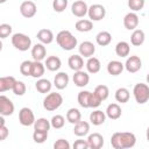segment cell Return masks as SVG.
Instances as JSON below:
<instances>
[{
	"label": "cell",
	"instance_id": "cell-41",
	"mask_svg": "<svg viewBox=\"0 0 149 149\" xmlns=\"http://www.w3.org/2000/svg\"><path fill=\"white\" fill-rule=\"evenodd\" d=\"M14 92L15 95H23L27 91V87H26V84L21 80H16V83L14 84V87L12 90Z\"/></svg>",
	"mask_w": 149,
	"mask_h": 149
},
{
	"label": "cell",
	"instance_id": "cell-38",
	"mask_svg": "<svg viewBox=\"0 0 149 149\" xmlns=\"http://www.w3.org/2000/svg\"><path fill=\"white\" fill-rule=\"evenodd\" d=\"M50 123H51V127L55 128V129H61L64 127L65 125V119L63 115H59V114H56L51 118L50 120Z\"/></svg>",
	"mask_w": 149,
	"mask_h": 149
},
{
	"label": "cell",
	"instance_id": "cell-1",
	"mask_svg": "<svg viewBox=\"0 0 149 149\" xmlns=\"http://www.w3.org/2000/svg\"><path fill=\"white\" fill-rule=\"evenodd\" d=\"M136 143V137L129 132H116L111 137V144L114 149L133 148Z\"/></svg>",
	"mask_w": 149,
	"mask_h": 149
},
{
	"label": "cell",
	"instance_id": "cell-2",
	"mask_svg": "<svg viewBox=\"0 0 149 149\" xmlns=\"http://www.w3.org/2000/svg\"><path fill=\"white\" fill-rule=\"evenodd\" d=\"M56 42L57 44L65 51H70V50H73L77 44H78V41L77 38L71 34V31L69 30H61L57 35H56Z\"/></svg>",
	"mask_w": 149,
	"mask_h": 149
},
{
	"label": "cell",
	"instance_id": "cell-9",
	"mask_svg": "<svg viewBox=\"0 0 149 149\" xmlns=\"http://www.w3.org/2000/svg\"><path fill=\"white\" fill-rule=\"evenodd\" d=\"M14 104L6 95H0V114L3 116H9L14 113Z\"/></svg>",
	"mask_w": 149,
	"mask_h": 149
},
{
	"label": "cell",
	"instance_id": "cell-49",
	"mask_svg": "<svg viewBox=\"0 0 149 149\" xmlns=\"http://www.w3.org/2000/svg\"><path fill=\"white\" fill-rule=\"evenodd\" d=\"M146 79H147V83H148V84H149V73H148V74H147V77H146Z\"/></svg>",
	"mask_w": 149,
	"mask_h": 149
},
{
	"label": "cell",
	"instance_id": "cell-36",
	"mask_svg": "<svg viewBox=\"0 0 149 149\" xmlns=\"http://www.w3.org/2000/svg\"><path fill=\"white\" fill-rule=\"evenodd\" d=\"M93 93H94L101 101H104V100H106V99L108 98V95H109V90H108V86L101 84V85H98V86L94 88Z\"/></svg>",
	"mask_w": 149,
	"mask_h": 149
},
{
	"label": "cell",
	"instance_id": "cell-17",
	"mask_svg": "<svg viewBox=\"0 0 149 149\" xmlns=\"http://www.w3.org/2000/svg\"><path fill=\"white\" fill-rule=\"evenodd\" d=\"M69 76L66 72H58L54 78V85L57 90H64L69 84Z\"/></svg>",
	"mask_w": 149,
	"mask_h": 149
},
{
	"label": "cell",
	"instance_id": "cell-48",
	"mask_svg": "<svg viewBox=\"0 0 149 149\" xmlns=\"http://www.w3.org/2000/svg\"><path fill=\"white\" fill-rule=\"evenodd\" d=\"M146 136H147V141L149 142V127L147 128V132H146Z\"/></svg>",
	"mask_w": 149,
	"mask_h": 149
},
{
	"label": "cell",
	"instance_id": "cell-40",
	"mask_svg": "<svg viewBox=\"0 0 149 149\" xmlns=\"http://www.w3.org/2000/svg\"><path fill=\"white\" fill-rule=\"evenodd\" d=\"M31 66H33V62L31 61H23L20 65V72L23 76H31Z\"/></svg>",
	"mask_w": 149,
	"mask_h": 149
},
{
	"label": "cell",
	"instance_id": "cell-30",
	"mask_svg": "<svg viewBox=\"0 0 149 149\" xmlns=\"http://www.w3.org/2000/svg\"><path fill=\"white\" fill-rule=\"evenodd\" d=\"M129 52H130L129 43H127L126 41L118 42V44L115 45V54L119 57H127V56H129Z\"/></svg>",
	"mask_w": 149,
	"mask_h": 149
},
{
	"label": "cell",
	"instance_id": "cell-44",
	"mask_svg": "<svg viewBox=\"0 0 149 149\" xmlns=\"http://www.w3.org/2000/svg\"><path fill=\"white\" fill-rule=\"evenodd\" d=\"M12 34V26L8 23H2L0 24V37L3 40L6 37H8Z\"/></svg>",
	"mask_w": 149,
	"mask_h": 149
},
{
	"label": "cell",
	"instance_id": "cell-32",
	"mask_svg": "<svg viewBox=\"0 0 149 149\" xmlns=\"http://www.w3.org/2000/svg\"><path fill=\"white\" fill-rule=\"evenodd\" d=\"M74 28L76 30L80 31V33H87V31H91L92 28H93V22L91 20H85V19H81V20H78L74 24Z\"/></svg>",
	"mask_w": 149,
	"mask_h": 149
},
{
	"label": "cell",
	"instance_id": "cell-4",
	"mask_svg": "<svg viewBox=\"0 0 149 149\" xmlns=\"http://www.w3.org/2000/svg\"><path fill=\"white\" fill-rule=\"evenodd\" d=\"M12 44L19 51H27L31 47V40L23 33H16L12 36Z\"/></svg>",
	"mask_w": 149,
	"mask_h": 149
},
{
	"label": "cell",
	"instance_id": "cell-13",
	"mask_svg": "<svg viewBox=\"0 0 149 149\" xmlns=\"http://www.w3.org/2000/svg\"><path fill=\"white\" fill-rule=\"evenodd\" d=\"M72 80L76 86L78 87H85L88 81H90V76L87 72L83 71V70H79V71H74V74L72 77Z\"/></svg>",
	"mask_w": 149,
	"mask_h": 149
},
{
	"label": "cell",
	"instance_id": "cell-6",
	"mask_svg": "<svg viewBox=\"0 0 149 149\" xmlns=\"http://www.w3.org/2000/svg\"><path fill=\"white\" fill-rule=\"evenodd\" d=\"M19 121L24 127H29V126L34 125L36 121L34 112L29 107H22L19 111Z\"/></svg>",
	"mask_w": 149,
	"mask_h": 149
},
{
	"label": "cell",
	"instance_id": "cell-10",
	"mask_svg": "<svg viewBox=\"0 0 149 149\" xmlns=\"http://www.w3.org/2000/svg\"><path fill=\"white\" fill-rule=\"evenodd\" d=\"M142 68V61L139 56H129L125 63V69L130 72V73H135L137 71H140Z\"/></svg>",
	"mask_w": 149,
	"mask_h": 149
},
{
	"label": "cell",
	"instance_id": "cell-21",
	"mask_svg": "<svg viewBox=\"0 0 149 149\" xmlns=\"http://www.w3.org/2000/svg\"><path fill=\"white\" fill-rule=\"evenodd\" d=\"M90 132V123L86 122V121H78L76 125H74V128H73V134L78 137H83L85 135H87Z\"/></svg>",
	"mask_w": 149,
	"mask_h": 149
},
{
	"label": "cell",
	"instance_id": "cell-42",
	"mask_svg": "<svg viewBox=\"0 0 149 149\" xmlns=\"http://www.w3.org/2000/svg\"><path fill=\"white\" fill-rule=\"evenodd\" d=\"M68 7V0H54L52 1V8L57 13H62Z\"/></svg>",
	"mask_w": 149,
	"mask_h": 149
},
{
	"label": "cell",
	"instance_id": "cell-3",
	"mask_svg": "<svg viewBox=\"0 0 149 149\" xmlns=\"http://www.w3.org/2000/svg\"><path fill=\"white\" fill-rule=\"evenodd\" d=\"M62 104H63V97L58 92H51L47 94V97L43 99V107L48 112L56 111L62 106Z\"/></svg>",
	"mask_w": 149,
	"mask_h": 149
},
{
	"label": "cell",
	"instance_id": "cell-26",
	"mask_svg": "<svg viewBox=\"0 0 149 149\" xmlns=\"http://www.w3.org/2000/svg\"><path fill=\"white\" fill-rule=\"evenodd\" d=\"M44 65L49 71H58L62 66V61L57 56H49L45 59Z\"/></svg>",
	"mask_w": 149,
	"mask_h": 149
},
{
	"label": "cell",
	"instance_id": "cell-50",
	"mask_svg": "<svg viewBox=\"0 0 149 149\" xmlns=\"http://www.w3.org/2000/svg\"><path fill=\"white\" fill-rule=\"evenodd\" d=\"M7 0H0V3H5Z\"/></svg>",
	"mask_w": 149,
	"mask_h": 149
},
{
	"label": "cell",
	"instance_id": "cell-20",
	"mask_svg": "<svg viewBox=\"0 0 149 149\" xmlns=\"http://www.w3.org/2000/svg\"><path fill=\"white\" fill-rule=\"evenodd\" d=\"M93 93L90 91H80L78 93L77 100L78 104L83 107V108H91V99H92Z\"/></svg>",
	"mask_w": 149,
	"mask_h": 149
},
{
	"label": "cell",
	"instance_id": "cell-8",
	"mask_svg": "<svg viewBox=\"0 0 149 149\" xmlns=\"http://www.w3.org/2000/svg\"><path fill=\"white\" fill-rule=\"evenodd\" d=\"M37 12V8H36V5L34 1H23L21 5H20V13L23 17H27V19H30L33 16H35Z\"/></svg>",
	"mask_w": 149,
	"mask_h": 149
},
{
	"label": "cell",
	"instance_id": "cell-14",
	"mask_svg": "<svg viewBox=\"0 0 149 149\" xmlns=\"http://www.w3.org/2000/svg\"><path fill=\"white\" fill-rule=\"evenodd\" d=\"M78 50H79V55H81V56H84V57H86V58H90V57H92V56L94 55V52H95V47H94V44H93L92 42H90V41H84V42H81V43L79 44Z\"/></svg>",
	"mask_w": 149,
	"mask_h": 149
},
{
	"label": "cell",
	"instance_id": "cell-23",
	"mask_svg": "<svg viewBox=\"0 0 149 149\" xmlns=\"http://www.w3.org/2000/svg\"><path fill=\"white\" fill-rule=\"evenodd\" d=\"M106 112H102L100 109H95L90 114V121L91 123H93L94 126H100L106 121Z\"/></svg>",
	"mask_w": 149,
	"mask_h": 149
},
{
	"label": "cell",
	"instance_id": "cell-34",
	"mask_svg": "<svg viewBox=\"0 0 149 149\" xmlns=\"http://www.w3.org/2000/svg\"><path fill=\"white\" fill-rule=\"evenodd\" d=\"M129 98H130V93H129L128 88H126V87H119L115 91V100L118 102L126 104V102H128Z\"/></svg>",
	"mask_w": 149,
	"mask_h": 149
},
{
	"label": "cell",
	"instance_id": "cell-27",
	"mask_svg": "<svg viewBox=\"0 0 149 149\" xmlns=\"http://www.w3.org/2000/svg\"><path fill=\"white\" fill-rule=\"evenodd\" d=\"M16 83V79L13 76H6L0 78V92H6L8 90H13L14 84Z\"/></svg>",
	"mask_w": 149,
	"mask_h": 149
},
{
	"label": "cell",
	"instance_id": "cell-37",
	"mask_svg": "<svg viewBox=\"0 0 149 149\" xmlns=\"http://www.w3.org/2000/svg\"><path fill=\"white\" fill-rule=\"evenodd\" d=\"M51 127V123L49 120H47L45 118H40L35 121L34 123V129L35 130H43V132H49Z\"/></svg>",
	"mask_w": 149,
	"mask_h": 149
},
{
	"label": "cell",
	"instance_id": "cell-15",
	"mask_svg": "<svg viewBox=\"0 0 149 149\" xmlns=\"http://www.w3.org/2000/svg\"><path fill=\"white\" fill-rule=\"evenodd\" d=\"M47 56V49L43 43H36L31 48V57L34 61H40L42 62Z\"/></svg>",
	"mask_w": 149,
	"mask_h": 149
},
{
	"label": "cell",
	"instance_id": "cell-33",
	"mask_svg": "<svg viewBox=\"0 0 149 149\" xmlns=\"http://www.w3.org/2000/svg\"><path fill=\"white\" fill-rule=\"evenodd\" d=\"M35 87L40 93H48V92H50L52 84L50 83V80H48L45 78H38L35 84Z\"/></svg>",
	"mask_w": 149,
	"mask_h": 149
},
{
	"label": "cell",
	"instance_id": "cell-39",
	"mask_svg": "<svg viewBox=\"0 0 149 149\" xmlns=\"http://www.w3.org/2000/svg\"><path fill=\"white\" fill-rule=\"evenodd\" d=\"M48 139V132H43V130H35L33 133V140L36 143H43L45 142V140Z\"/></svg>",
	"mask_w": 149,
	"mask_h": 149
},
{
	"label": "cell",
	"instance_id": "cell-35",
	"mask_svg": "<svg viewBox=\"0 0 149 149\" xmlns=\"http://www.w3.org/2000/svg\"><path fill=\"white\" fill-rule=\"evenodd\" d=\"M66 120L72 123V125H76L78 121L81 120V113L78 108H70L68 112H66Z\"/></svg>",
	"mask_w": 149,
	"mask_h": 149
},
{
	"label": "cell",
	"instance_id": "cell-7",
	"mask_svg": "<svg viewBox=\"0 0 149 149\" xmlns=\"http://www.w3.org/2000/svg\"><path fill=\"white\" fill-rule=\"evenodd\" d=\"M87 15L91 21H100L106 16V8L100 3H94L88 7Z\"/></svg>",
	"mask_w": 149,
	"mask_h": 149
},
{
	"label": "cell",
	"instance_id": "cell-19",
	"mask_svg": "<svg viewBox=\"0 0 149 149\" xmlns=\"http://www.w3.org/2000/svg\"><path fill=\"white\" fill-rule=\"evenodd\" d=\"M68 65L73 71L81 70L83 66H84V59H83L81 55H72V56H70L69 59H68Z\"/></svg>",
	"mask_w": 149,
	"mask_h": 149
},
{
	"label": "cell",
	"instance_id": "cell-16",
	"mask_svg": "<svg viewBox=\"0 0 149 149\" xmlns=\"http://www.w3.org/2000/svg\"><path fill=\"white\" fill-rule=\"evenodd\" d=\"M87 142H88V147L91 149H100L104 146V137L99 133H93V134L88 135Z\"/></svg>",
	"mask_w": 149,
	"mask_h": 149
},
{
	"label": "cell",
	"instance_id": "cell-47",
	"mask_svg": "<svg viewBox=\"0 0 149 149\" xmlns=\"http://www.w3.org/2000/svg\"><path fill=\"white\" fill-rule=\"evenodd\" d=\"M8 134H9L8 128L5 126V123H1L0 125V141L6 140V137L8 136Z\"/></svg>",
	"mask_w": 149,
	"mask_h": 149
},
{
	"label": "cell",
	"instance_id": "cell-25",
	"mask_svg": "<svg viewBox=\"0 0 149 149\" xmlns=\"http://www.w3.org/2000/svg\"><path fill=\"white\" fill-rule=\"evenodd\" d=\"M121 107L119 106V104H109L106 108V115L107 118H109L111 120H118L121 116Z\"/></svg>",
	"mask_w": 149,
	"mask_h": 149
},
{
	"label": "cell",
	"instance_id": "cell-29",
	"mask_svg": "<svg viewBox=\"0 0 149 149\" xmlns=\"http://www.w3.org/2000/svg\"><path fill=\"white\" fill-rule=\"evenodd\" d=\"M95 41L101 47H106L111 42H112V35L109 31H106V30H102V31H99L95 36Z\"/></svg>",
	"mask_w": 149,
	"mask_h": 149
},
{
	"label": "cell",
	"instance_id": "cell-22",
	"mask_svg": "<svg viewBox=\"0 0 149 149\" xmlns=\"http://www.w3.org/2000/svg\"><path fill=\"white\" fill-rule=\"evenodd\" d=\"M123 69H125V64H122L120 61H111L107 64V72L112 76L121 74Z\"/></svg>",
	"mask_w": 149,
	"mask_h": 149
},
{
	"label": "cell",
	"instance_id": "cell-11",
	"mask_svg": "<svg viewBox=\"0 0 149 149\" xmlns=\"http://www.w3.org/2000/svg\"><path fill=\"white\" fill-rule=\"evenodd\" d=\"M71 12L77 17H84L87 14V12H88V7H87V5H86L85 1H83V0H76L72 3V6H71Z\"/></svg>",
	"mask_w": 149,
	"mask_h": 149
},
{
	"label": "cell",
	"instance_id": "cell-46",
	"mask_svg": "<svg viewBox=\"0 0 149 149\" xmlns=\"http://www.w3.org/2000/svg\"><path fill=\"white\" fill-rule=\"evenodd\" d=\"M73 148L74 149H87L90 147H88L87 140H76L73 143Z\"/></svg>",
	"mask_w": 149,
	"mask_h": 149
},
{
	"label": "cell",
	"instance_id": "cell-18",
	"mask_svg": "<svg viewBox=\"0 0 149 149\" xmlns=\"http://www.w3.org/2000/svg\"><path fill=\"white\" fill-rule=\"evenodd\" d=\"M36 37H37V40L41 43H43V44H50L54 41V33L50 29L43 28V29H40L37 31Z\"/></svg>",
	"mask_w": 149,
	"mask_h": 149
},
{
	"label": "cell",
	"instance_id": "cell-5",
	"mask_svg": "<svg viewBox=\"0 0 149 149\" xmlns=\"http://www.w3.org/2000/svg\"><path fill=\"white\" fill-rule=\"evenodd\" d=\"M133 94L137 104L143 105L149 100V86L144 83H139L133 88Z\"/></svg>",
	"mask_w": 149,
	"mask_h": 149
},
{
	"label": "cell",
	"instance_id": "cell-12",
	"mask_svg": "<svg viewBox=\"0 0 149 149\" xmlns=\"http://www.w3.org/2000/svg\"><path fill=\"white\" fill-rule=\"evenodd\" d=\"M139 22H140V19L135 12H130L126 14L123 17V26L127 30H135L139 26Z\"/></svg>",
	"mask_w": 149,
	"mask_h": 149
},
{
	"label": "cell",
	"instance_id": "cell-28",
	"mask_svg": "<svg viewBox=\"0 0 149 149\" xmlns=\"http://www.w3.org/2000/svg\"><path fill=\"white\" fill-rule=\"evenodd\" d=\"M100 68H101V64H100V61L97 58V57H90L86 62V70L88 73H98L100 71Z\"/></svg>",
	"mask_w": 149,
	"mask_h": 149
},
{
	"label": "cell",
	"instance_id": "cell-24",
	"mask_svg": "<svg viewBox=\"0 0 149 149\" xmlns=\"http://www.w3.org/2000/svg\"><path fill=\"white\" fill-rule=\"evenodd\" d=\"M144 40H146V35H144V31L142 29H135V30H133V33L130 35V43L134 47L142 45L144 43Z\"/></svg>",
	"mask_w": 149,
	"mask_h": 149
},
{
	"label": "cell",
	"instance_id": "cell-31",
	"mask_svg": "<svg viewBox=\"0 0 149 149\" xmlns=\"http://www.w3.org/2000/svg\"><path fill=\"white\" fill-rule=\"evenodd\" d=\"M45 65L42 64V62L40 61H34L33 62V66H31V77L33 78H41L44 74L45 71Z\"/></svg>",
	"mask_w": 149,
	"mask_h": 149
},
{
	"label": "cell",
	"instance_id": "cell-45",
	"mask_svg": "<svg viewBox=\"0 0 149 149\" xmlns=\"http://www.w3.org/2000/svg\"><path fill=\"white\" fill-rule=\"evenodd\" d=\"M54 149H70V143L64 139H58L54 143Z\"/></svg>",
	"mask_w": 149,
	"mask_h": 149
},
{
	"label": "cell",
	"instance_id": "cell-43",
	"mask_svg": "<svg viewBox=\"0 0 149 149\" xmlns=\"http://www.w3.org/2000/svg\"><path fill=\"white\" fill-rule=\"evenodd\" d=\"M146 0H128V7L133 12H139L144 7Z\"/></svg>",
	"mask_w": 149,
	"mask_h": 149
}]
</instances>
